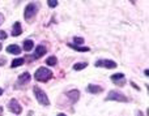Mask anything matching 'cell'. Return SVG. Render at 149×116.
<instances>
[{"label":"cell","instance_id":"7a4b0ae2","mask_svg":"<svg viewBox=\"0 0 149 116\" xmlns=\"http://www.w3.org/2000/svg\"><path fill=\"white\" fill-rule=\"evenodd\" d=\"M33 90H34V94H36V97H37V99H38L39 103L43 104V106H49L50 101H49V98H47L46 93H45L43 90H41L38 86H34Z\"/></svg>","mask_w":149,"mask_h":116},{"label":"cell","instance_id":"ba28073f","mask_svg":"<svg viewBox=\"0 0 149 116\" xmlns=\"http://www.w3.org/2000/svg\"><path fill=\"white\" fill-rule=\"evenodd\" d=\"M111 80H113L116 85H124V84H126V81H124V75H122V73L113 75L111 76Z\"/></svg>","mask_w":149,"mask_h":116},{"label":"cell","instance_id":"4fadbf2b","mask_svg":"<svg viewBox=\"0 0 149 116\" xmlns=\"http://www.w3.org/2000/svg\"><path fill=\"white\" fill-rule=\"evenodd\" d=\"M88 91H89V93H93V94H98L102 91V88H101V86H97V85H89L88 86Z\"/></svg>","mask_w":149,"mask_h":116},{"label":"cell","instance_id":"ffe728a7","mask_svg":"<svg viewBox=\"0 0 149 116\" xmlns=\"http://www.w3.org/2000/svg\"><path fill=\"white\" fill-rule=\"evenodd\" d=\"M47 4H49V7L55 8L58 5V1H56V0H50V1H47Z\"/></svg>","mask_w":149,"mask_h":116},{"label":"cell","instance_id":"7402d4cb","mask_svg":"<svg viewBox=\"0 0 149 116\" xmlns=\"http://www.w3.org/2000/svg\"><path fill=\"white\" fill-rule=\"evenodd\" d=\"M5 64V59L4 57H0V65H4Z\"/></svg>","mask_w":149,"mask_h":116},{"label":"cell","instance_id":"2e32d148","mask_svg":"<svg viewBox=\"0 0 149 116\" xmlns=\"http://www.w3.org/2000/svg\"><path fill=\"white\" fill-rule=\"evenodd\" d=\"M22 64H24V59H21V57H20V59H15V60H13L10 65H12V68H16V67H20V65H22Z\"/></svg>","mask_w":149,"mask_h":116},{"label":"cell","instance_id":"5bb4252c","mask_svg":"<svg viewBox=\"0 0 149 116\" xmlns=\"http://www.w3.org/2000/svg\"><path fill=\"white\" fill-rule=\"evenodd\" d=\"M68 47H71V48H73V50H76V51H79V52H88L89 51V47H80V46H74V44L72 43H68Z\"/></svg>","mask_w":149,"mask_h":116},{"label":"cell","instance_id":"8992f818","mask_svg":"<svg viewBox=\"0 0 149 116\" xmlns=\"http://www.w3.org/2000/svg\"><path fill=\"white\" fill-rule=\"evenodd\" d=\"M9 110L13 112V114H21L22 107L20 106V103H18L16 99H12V101L9 102Z\"/></svg>","mask_w":149,"mask_h":116},{"label":"cell","instance_id":"cb8c5ba5","mask_svg":"<svg viewBox=\"0 0 149 116\" xmlns=\"http://www.w3.org/2000/svg\"><path fill=\"white\" fill-rule=\"evenodd\" d=\"M3 114V108H1V107H0V115H1Z\"/></svg>","mask_w":149,"mask_h":116},{"label":"cell","instance_id":"e0dca14e","mask_svg":"<svg viewBox=\"0 0 149 116\" xmlns=\"http://www.w3.org/2000/svg\"><path fill=\"white\" fill-rule=\"evenodd\" d=\"M47 65H50V67H54V65H56V57L55 56H50L49 59L46 60Z\"/></svg>","mask_w":149,"mask_h":116},{"label":"cell","instance_id":"277c9868","mask_svg":"<svg viewBox=\"0 0 149 116\" xmlns=\"http://www.w3.org/2000/svg\"><path fill=\"white\" fill-rule=\"evenodd\" d=\"M37 12H38V7L34 3H30L25 9V18L26 20H30V18H33L37 14Z\"/></svg>","mask_w":149,"mask_h":116},{"label":"cell","instance_id":"7c38bea8","mask_svg":"<svg viewBox=\"0 0 149 116\" xmlns=\"http://www.w3.org/2000/svg\"><path fill=\"white\" fill-rule=\"evenodd\" d=\"M28 81H30V73H28V72H25V73H22V75L18 77V84H26Z\"/></svg>","mask_w":149,"mask_h":116},{"label":"cell","instance_id":"d6986e66","mask_svg":"<svg viewBox=\"0 0 149 116\" xmlns=\"http://www.w3.org/2000/svg\"><path fill=\"white\" fill-rule=\"evenodd\" d=\"M73 42H74V46H77V44H81L82 42H84V39L82 38H80V37H74V39H73Z\"/></svg>","mask_w":149,"mask_h":116},{"label":"cell","instance_id":"30bf717a","mask_svg":"<svg viewBox=\"0 0 149 116\" xmlns=\"http://www.w3.org/2000/svg\"><path fill=\"white\" fill-rule=\"evenodd\" d=\"M22 33V29H21V23L20 22H15V25H13V30H12V35L13 37H18L20 34Z\"/></svg>","mask_w":149,"mask_h":116},{"label":"cell","instance_id":"9a60e30c","mask_svg":"<svg viewBox=\"0 0 149 116\" xmlns=\"http://www.w3.org/2000/svg\"><path fill=\"white\" fill-rule=\"evenodd\" d=\"M33 47H34L33 41H30V39H26V41L24 42V51H30V50H33Z\"/></svg>","mask_w":149,"mask_h":116},{"label":"cell","instance_id":"3957f363","mask_svg":"<svg viewBox=\"0 0 149 116\" xmlns=\"http://www.w3.org/2000/svg\"><path fill=\"white\" fill-rule=\"evenodd\" d=\"M106 101H116V102H127V97H124L119 91H110Z\"/></svg>","mask_w":149,"mask_h":116},{"label":"cell","instance_id":"9c48e42d","mask_svg":"<svg viewBox=\"0 0 149 116\" xmlns=\"http://www.w3.org/2000/svg\"><path fill=\"white\" fill-rule=\"evenodd\" d=\"M67 97L71 99L72 102H77L80 98V91L79 90H71V91H67Z\"/></svg>","mask_w":149,"mask_h":116},{"label":"cell","instance_id":"484cf974","mask_svg":"<svg viewBox=\"0 0 149 116\" xmlns=\"http://www.w3.org/2000/svg\"><path fill=\"white\" fill-rule=\"evenodd\" d=\"M1 94H3V90H1V89H0V95H1Z\"/></svg>","mask_w":149,"mask_h":116},{"label":"cell","instance_id":"4316f807","mask_svg":"<svg viewBox=\"0 0 149 116\" xmlns=\"http://www.w3.org/2000/svg\"><path fill=\"white\" fill-rule=\"evenodd\" d=\"M0 22H1V16H0Z\"/></svg>","mask_w":149,"mask_h":116},{"label":"cell","instance_id":"52a82bcc","mask_svg":"<svg viewBox=\"0 0 149 116\" xmlns=\"http://www.w3.org/2000/svg\"><path fill=\"white\" fill-rule=\"evenodd\" d=\"M46 47L45 46H37V48H36V52H34V55H33V59H39V57H42L45 54H46Z\"/></svg>","mask_w":149,"mask_h":116},{"label":"cell","instance_id":"603a6c76","mask_svg":"<svg viewBox=\"0 0 149 116\" xmlns=\"http://www.w3.org/2000/svg\"><path fill=\"white\" fill-rule=\"evenodd\" d=\"M137 116H144V115H143L141 111H137Z\"/></svg>","mask_w":149,"mask_h":116},{"label":"cell","instance_id":"5b68a950","mask_svg":"<svg viewBox=\"0 0 149 116\" xmlns=\"http://www.w3.org/2000/svg\"><path fill=\"white\" fill-rule=\"evenodd\" d=\"M95 67H105L109 68V69H113V68L116 67V63L114 60H98L95 63Z\"/></svg>","mask_w":149,"mask_h":116},{"label":"cell","instance_id":"6da1fadb","mask_svg":"<svg viewBox=\"0 0 149 116\" xmlns=\"http://www.w3.org/2000/svg\"><path fill=\"white\" fill-rule=\"evenodd\" d=\"M34 77H36L37 81H41V82H46V81H49L50 78L52 77V72L50 69H47V68L45 67H41L37 69L36 75H34Z\"/></svg>","mask_w":149,"mask_h":116},{"label":"cell","instance_id":"ac0fdd59","mask_svg":"<svg viewBox=\"0 0 149 116\" xmlns=\"http://www.w3.org/2000/svg\"><path fill=\"white\" fill-rule=\"evenodd\" d=\"M86 63H77V64H74L73 65V69L74 70H81V69H84V68H86Z\"/></svg>","mask_w":149,"mask_h":116},{"label":"cell","instance_id":"83f0119b","mask_svg":"<svg viewBox=\"0 0 149 116\" xmlns=\"http://www.w3.org/2000/svg\"><path fill=\"white\" fill-rule=\"evenodd\" d=\"M0 50H1V44H0Z\"/></svg>","mask_w":149,"mask_h":116},{"label":"cell","instance_id":"d4e9b609","mask_svg":"<svg viewBox=\"0 0 149 116\" xmlns=\"http://www.w3.org/2000/svg\"><path fill=\"white\" fill-rule=\"evenodd\" d=\"M58 116H65L64 114H59V115H58Z\"/></svg>","mask_w":149,"mask_h":116},{"label":"cell","instance_id":"44dd1931","mask_svg":"<svg viewBox=\"0 0 149 116\" xmlns=\"http://www.w3.org/2000/svg\"><path fill=\"white\" fill-rule=\"evenodd\" d=\"M5 38H7V33L0 30V41H3V39H5Z\"/></svg>","mask_w":149,"mask_h":116},{"label":"cell","instance_id":"8fae6325","mask_svg":"<svg viewBox=\"0 0 149 116\" xmlns=\"http://www.w3.org/2000/svg\"><path fill=\"white\" fill-rule=\"evenodd\" d=\"M7 51H8V54L18 55V54L21 52V50H20V47H18L17 44H10V46H8V47H7Z\"/></svg>","mask_w":149,"mask_h":116}]
</instances>
